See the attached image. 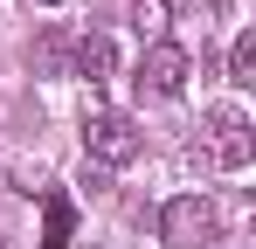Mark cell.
<instances>
[{
	"instance_id": "obj_8",
	"label": "cell",
	"mask_w": 256,
	"mask_h": 249,
	"mask_svg": "<svg viewBox=\"0 0 256 249\" xmlns=\"http://www.w3.org/2000/svg\"><path fill=\"white\" fill-rule=\"evenodd\" d=\"M138 35H146V42H166V0H138Z\"/></svg>"
},
{
	"instance_id": "obj_10",
	"label": "cell",
	"mask_w": 256,
	"mask_h": 249,
	"mask_svg": "<svg viewBox=\"0 0 256 249\" xmlns=\"http://www.w3.org/2000/svg\"><path fill=\"white\" fill-rule=\"evenodd\" d=\"M0 249H7V242H0Z\"/></svg>"
},
{
	"instance_id": "obj_6",
	"label": "cell",
	"mask_w": 256,
	"mask_h": 249,
	"mask_svg": "<svg viewBox=\"0 0 256 249\" xmlns=\"http://www.w3.org/2000/svg\"><path fill=\"white\" fill-rule=\"evenodd\" d=\"M111 70H118V56H111V35H84V42H76V76L104 83Z\"/></svg>"
},
{
	"instance_id": "obj_3",
	"label": "cell",
	"mask_w": 256,
	"mask_h": 249,
	"mask_svg": "<svg viewBox=\"0 0 256 249\" xmlns=\"http://www.w3.org/2000/svg\"><path fill=\"white\" fill-rule=\"evenodd\" d=\"M194 76V56L180 48V42H146V62H138V83L152 90V97H180Z\"/></svg>"
},
{
	"instance_id": "obj_7",
	"label": "cell",
	"mask_w": 256,
	"mask_h": 249,
	"mask_svg": "<svg viewBox=\"0 0 256 249\" xmlns=\"http://www.w3.org/2000/svg\"><path fill=\"white\" fill-rule=\"evenodd\" d=\"M228 83H242V90L256 83V35H236V48H228Z\"/></svg>"
},
{
	"instance_id": "obj_2",
	"label": "cell",
	"mask_w": 256,
	"mask_h": 249,
	"mask_svg": "<svg viewBox=\"0 0 256 249\" xmlns=\"http://www.w3.org/2000/svg\"><path fill=\"white\" fill-rule=\"evenodd\" d=\"M84 152L97 166H132L146 152V138H138V124H132L125 111H90L84 118Z\"/></svg>"
},
{
	"instance_id": "obj_1",
	"label": "cell",
	"mask_w": 256,
	"mask_h": 249,
	"mask_svg": "<svg viewBox=\"0 0 256 249\" xmlns=\"http://www.w3.org/2000/svg\"><path fill=\"white\" fill-rule=\"evenodd\" d=\"M160 236H166L173 249H208L214 236H222V214H214L208 194H173V201L160 208Z\"/></svg>"
},
{
	"instance_id": "obj_9",
	"label": "cell",
	"mask_w": 256,
	"mask_h": 249,
	"mask_svg": "<svg viewBox=\"0 0 256 249\" xmlns=\"http://www.w3.org/2000/svg\"><path fill=\"white\" fill-rule=\"evenodd\" d=\"M35 7H70V0H35Z\"/></svg>"
},
{
	"instance_id": "obj_4",
	"label": "cell",
	"mask_w": 256,
	"mask_h": 249,
	"mask_svg": "<svg viewBox=\"0 0 256 249\" xmlns=\"http://www.w3.org/2000/svg\"><path fill=\"white\" fill-rule=\"evenodd\" d=\"M208 132H214V160L222 166H250V118L242 111H214Z\"/></svg>"
},
{
	"instance_id": "obj_5",
	"label": "cell",
	"mask_w": 256,
	"mask_h": 249,
	"mask_svg": "<svg viewBox=\"0 0 256 249\" xmlns=\"http://www.w3.org/2000/svg\"><path fill=\"white\" fill-rule=\"evenodd\" d=\"M70 236H76V208L62 194H48L42 201V249H70Z\"/></svg>"
}]
</instances>
